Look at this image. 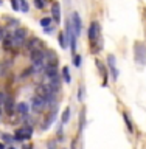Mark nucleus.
<instances>
[{
  "instance_id": "1",
  "label": "nucleus",
  "mask_w": 146,
  "mask_h": 149,
  "mask_svg": "<svg viewBox=\"0 0 146 149\" xmlns=\"http://www.w3.org/2000/svg\"><path fill=\"white\" fill-rule=\"evenodd\" d=\"M31 135H33V127L28 126V124H25L23 127L17 129L16 132H14V138L19 140V141H23V140H30Z\"/></svg>"
},
{
  "instance_id": "2",
  "label": "nucleus",
  "mask_w": 146,
  "mask_h": 149,
  "mask_svg": "<svg viewBox=\"0 0 146 149\" xmlns=\"http://www.w3.org/2000/svg\"><path fill=\"white\" fill-rule=\"evenodd\" d=\"M134 54H135V61L140 64H146V48L142 42H135L134 45Z\"/></svg>"
},
{
  "instance_id": "3",
  "label": "nucleus",
  "mask_w": 146,
  "mask_h": 149,
  "mask_svg": "<svg viewBox=\"0 0 146 149\" xmlns=\"http://www.w3.org/2000/svg\"><path fill=\"white\" fill-rule=\"evenodd\" d=\"M36 95H37V96H41L42 100H44V101L47 102L51 96L54 95V93H51L50 87H48V84H41V86L36 88Z\"/></svg>"
},
{
  "instance_id": "4",
  "label": "nucleus",
  "mask_w": 146,
  "mask_h": 149,
  "mask_svg": "<svg viewBox=\"0 0 146 149\" xmlns=\"http://www.w3.org/2000/svg\"><path fill=\"white\" fill-rule=\"evenodd\" d=\"M44 61L47 62V65H50V67H58V54H56L51 48L44 51Z\"/></svg>"
},
{
  "instance_id": "5",
  "label": "nucleus",
  "mask_w": 146,
  "mask_h": 149,
  "mask_svg": "<svg viewBox=\"0 0 146 149\" xmlns=\"http://www.w3.org/2000/svg\"><path fill=\"white\" fill-rule=\"evenodd\" d=\"M13 40L16 45H23L27 40V30L25 28H17L13 34Z\"/></svg>"
},
{
  "instance_id": "6",
  "label": "nucleus",
  "mask_w": 146,
  "mask_h": 149,
  "mask_svg": "<svg viewBox=\"0 0 146 149\" xmlns=\"http://www.w3.org/2000/svg\"><path fill=\"white\" fill-rule=\"evenodd\" d=\"M98 33H100V23L92 22L90 26H89V40H90V44H95V40L98 37Z\"/></svg>"
},
{
  "instance_id": "7",
  "label": "nucleus",
  "mask_w": 146,
  "mask_h": 149,
  "mask_svg": "<svg viewBox=\"0 0 146 149\" xmlns=\"http://www.w3.org/2000/svg\"><path fill=\"white\" fill-rule=\"evenodd\" d=\"M72 25H73L75 34L79 36V33H81V26H82V22H81V17H79V14H78L76 11H73V14H72Z\"/></svg>"
},
{
  "instance_id": "8",
  "label": "nucleus",
  "mask_w": 146,
  "mask_h": 149,
  "mask_svg": "<svg viewBox=\"0 0 146 149\" xmlns=\"http://www.w3.org/2000/svg\"><path fill=\"white\" fill-rule=\"evenodd\" d=\"M107 65H109V70L112 73V78L114 79H118V68H117V62H115V56L114 54H109L107 56Z\"/></svg>"
},
{
  "instance_id": "9",
  "label": "nucleus",
  "mask_w": 146,
  "mask_h": 149,
  "mask_svg": "<svg viewBox=\"0 0 146 149\" xmlns=\"http://www.w3.org/2000/svg\"><path fill=\"white\" fill-rule=\"evenodd\" d=\"M44 106H45V101L42 100L41 96H33L31 98V107H33V110L34 112H41L42 109H44Z\"/></svg>"
},
{
  "instance_id": "10",
  "label": "nucleus",
  "mask_w": 146,
  "mask_h": 149,
  "mask_svg": "<svg viewBox=\"0 0 146 149\" xmlns=\"http://www.w3.org/2000/svg\"><path fill=\"white\" fill-rule=\"evenodd\" d=\"M51 16H53V20L56 23L61 22V5L58 2H54L51 5Z\"/></svg>"
},
{
  "instance_id": "11",
  "label": "nucleus",
  "mask_w": 146,
  "mask_h": 149,
  "mask_svg": "<svg viewBox=\"0 0 146 149\" xmlns=\"http://www.w3.org/2000/svg\"><path fill=\"white\" fill-rule=\"evenodd\" d=\"M44 73H45V76L48 78V81L53 79V78H56V76H59L58 74V67H50V65H45Z\"/></svg>"
},
{
  "instance_id": "12",
  "label": "nucleus",
  "mask_w": 146,
  "mask_h": 149,
  "mask_svg": "<svg viewBox=\"0 0 146 149\" xmlns=\"http://www.w3.org/2000/svg\"><path fill=\"white\" fill-rule=\"evenodd\" d=\"M30 58H31V62H36V61H44V51L39 50V48L31 50Z\"/></svg>"
},
{
  "instance_id": "13",
  "label": "nucleus",
  "mask_w": 146,
  "mask_h": 149,
  "mask_svg": "<svg viewBox=\"0 0 146 149\" xmlns=\"http://www.w3.org/2000/svg\"><path fill=\"white\" fill-rule=\"evenodd\" d=\"M3 48L5 50H11V47L14 45V40H13V34H6L3 37Z\"/></svg>"
},
{
  "instance_id": "14",
  "label": "nucleus",
  "mask_w": 146,
  "mask_h": 149,
  "mask_svg": "<svg viewBox=\"0 0 146 149\" xmlns=\"http://www.w3.org/2000/svg\"><path fill=\"white\" fill-rule=\"evenodd\" d=\"M16 110H17L20 115L27 116V115H28V104H27V102H19V104L16 106Z\"/></svg>"
},
{
  "instance_id": "15",
  "label": "nucleus",
  "mask_w": 146,
  "mask_h": 149,
  "mask_svg": "<svg viewBox=\"0 0 146 149\" xmlns=\"http://www.w3.org/2000/svg\"><path fill=\"white\" fill-rule=\"evenodd\" d=\"M123 120H124V123H126V127H128V130L132 134V132H134V126H132V121H131V116L128 115V112H123Z\"/></svg>"
},
{
  "instance_id": "16",
  "label": "nucleus",
  "mask_w": 146,
  "mask_h": 149,
  "mask_svg": "<svg viewBox=\"0 0 146 149\" xmlns=\"http://www.w3.org/2000/svg\"><path fill=\"white\" fill-rule=\"evenodd\" d=\"M39 44H41V40L37 39V37H31V39L27 42V48L31 51V50H34V48H36V47L39 45Z\"/></svg>"
},
{
  "instance_id": "17",
  "label": "nucleus",
  "mask_w": 146,
  "mask_h": 149,
  "mask_svg": "<svg viewBox=\"0 0 146 149\" xmlns=\"http://www.w3.org/2000/svg\"><path fill=\"white\" fill-rule=\"evenodd\" d=\"M6 113L8 115H13L14 112H13V106H14V101H13V98L11 96H6Z\"/></svg>"
},
{
  "instance_id": "18",
  "label": "nucleus",
  "mask_w": 146,
  "mask_h": 149,
  "mask_svg": "<svg viewBox=\"0 0 146 149\" xmlns=\"http://www.w3.org/2000/svg\"><path fill=\"white\" fill-rule=\"evenodd\" d=\"M58 42H59V45L62 47V48H65V47H67V36H65V33L61 31L59 34H58Z\"/></svg>"
},
{
  "instance_id": "19",
  "label": "nucleus",
  "mask_w": 146,
  "mask_h": 149,
  "mask_svg": "<svg viewBox=\"0 0 146 149\" xmlns=\"http://www.w3.org/2000/svg\"><path fill=\"white\" fill-rule=\"evenodd\" d=\"M70 107H67L64 112H62V116H61V121H62V124H67L68 123V120H70Z\"/></svg>"
},
{
  "instance_id": "20",
  "label": "nucleus",
  "mask_w": 146,
  "mask_h": 149,
  "mask_svg": "<svg viewBox=\"0 0 146 149\" xmlns=\"http://www.w3.org/2000/svg\"><path fill=\"white\" fill-rule=\"evenodd\" d=\"M62 78H64V81L67 82V84L72 81V78H70V72H68V67H62Z\"/></svg>"
},
{
  "instance_id": "21",
  "label": "nucleus",
  "mask_w": 146,
  "mask_h": 149,
  "mask_svg": "<svg viewBox=\"0 0 146 149\" xmlns=\"http://www.w3.org/2000/svg\"><path fill=\"white\" fill-rule=\"evenodd\" d=\"M41 25H42V28H48V26L51 25V19H50V17L41 19Z\"/></svg>"
},
{
  "instance_id": "22",
  "label": "nucleus",
  "mask_w": 146,
  "mask_h": 149,
  "mask_svg": "<svg viewBox=\"0 0 146 149\" xmlns=\"http://www.w3.org/2000/svg\"><path fill=\"white\" fill-rule=\"evenodd\" d=\"M47 148L48 149H58V141H56V140H48V141H47Z\"/></svg>"
},
{
  "instance_id": "23",
  "label": "nucleus",
  "mask_w": 146,
  "mask_h": 149,
  "mask_svg": "<svg viewBox=\"0 0 146 149\" xmlns=\"http://www.w3.org/2000/svg\"><path fill=\"white\" fill-rule=\"evenodd\" d=\"M31 73H34V68H33V67H31V68H27L25 72H22V74H20V78H28V76H30Z\"/></svg>"
},
{
  "instance_id": "24",
  "label": "nucleus",
  "mask_w": 146,
  "mask_h": 149,
  "mask_svg": "<svg viewBox=\"0 0 146 149\" xmlns=\"http://www.w3.org/2000/svg\"><path fill=\"white\" fill-rule=\"evenodd\" d=\"M84 113H86V109H82L81 110V115H79V123H81V124H79V129H84Z\"/></svg>"
},
{
  "instance_id": "25",
  "label": "nucleus",
  "mask_w": 146,
  "mask_h": 149,
  "mask_svg": "<svg viewBox=\"0 0 146 149\" xmlns=\"http://www.w3.org/2000/svg\"><path fill=\"white\" fill-rule=\"evenodd\" d=\"M34 6L37 9H42V8L45 6V2H44V0H34Z\"/></svg>"
},
{
  "instance_id": "26",
  "label": "nucleus",
  "mask_w": 146,
  "mask_h": 149,
  "mask_svg": "<svg viewBox=\"0 0 146 149\" xmlns=\"http://www.w3.org/2000/svg\"><path fill=\"white\" fill-rule=\"evenodd\" d=\"M19 2H20V9L23 13H27L28 11V3L25 2V0H19Z\"/></svg>"
},
{
  "instance_id": "27",
  "label": "nucleus",
  "mask_w": 146,
  "mask_h": 149,
  "mask_svg": "<svg viewBox=\"0 0 146 149\" xmlns=\"http://www.w3.org/2000/svg\"><path fill=\"white\" fill-rule=\"evenodd\" d=\"M75 67H79V65H81V56L79 54H75Z\"/></svg>"
},
{
  "instance_id": "28",
  "label": "nucleus",
  "mask_w": 146,
  "mask_h": 149,
  "mask_svg": "<svg viewBox=\"0 0 146 149\" xmlns=\"http://www.w3.org/2000/svg\"><path fill=\"white\" fill-rule=\"evenodd\" d=\"M5 101H6V95H5L3 92H0V106H2Z\"/></svg>"
},
{
  "instance_id": "29",
  "label": "nucleus",
  "mask_w": 146,
  "mask_h": 149,
  "mask_svg": "<svg viewBox=\"0 0 146 149\" xmlns=\"http://www.w3.org/2000/svg\"><path fill=\"white\" fill-rule=\"evenodd\" d=\"M11 5H13V8L16 9V11H19V9H20V6L17 5V0H11Z\"/></svg>"
},
{
  "instance_id": "30",
  "label": "nucleus",
  "mask_w": 146,
  "mask_h": 149,
  "mask_svg": "<svg viewBox=\"0 0 146 149\" xmlns=\"http://www.w3.org/2000/svg\"><path fill=\"white\" fill-rule=\"evenodd\" d=\"M2 137H3V140H5V141H11V140L14 138V137H11V135H6V134H3Z\"/></svg>"
},
{
  "instance_id": "31",
  "label": "nucleus",
  "mask_w": 146,
  "mask_h": 149,
  "mask_svg": "<svg viewBox=\"0 0 146 149\" xmlns=\"http://www.w3.org/2000/svg\"><path fill=\"white\" fill-rule=\"evenodd\" d=\"M44 31H45V33H48V34H50V33H51V31H53V26H48V28H44Z\"/></svg>"
},
{
  "instance_id": "32",
  "label": "nucleus",
  "mask_w": 146,
  "mask_h": 149,
  "mask_svg": "<svg viewBox=\"0 0 146 149\" xmlns=\"http://www.w3.org/2000/svg\"><path fill=\"white\" fill-rule=\"evenodd\" d=\"M3 37H5V36H3V30H2V28H0V40H2Z\"/></svg>"
},
{
  "instance_id": "33",
  "label": "nucleus",
  "mask_w": 146,
  "mask_h": 149,
  "mask_svg": "<svg viewBox=\"0 0 146 149\" xmlns=\"http://www.w3.org/2000/svg\"><path fill=\"white\" fill-rule=\"evenodd\" d=\"M23 149H33V146H30V144H27V146H23Z\"/></svg>"
},
{
  "instance_id": "34",
  "label": "nucleus",
  "mask_w": 146,
  "mask_h": 149,
  "mask_svg": "<svg viewBox=\"0 0 146 149\" xmlns=\"http://www.w3.org/2000/svg\"><path fill=\"white\" fill-rule=\"evenodd\" d=\"M0 149H5V144L3 143H0Z\"/></svg>"
},
{
  "instance_id": "35",
  "label": "nucleus",
  "mask_w": 146,
  "mask_h": 149,
  "mask_svg": "<svg viewBox=\"0 0 146 149\" xmlns=\"http://www.w3.org/2000/svg\"><path fill=\"white\" fill-rule=\"evenodd\" d=\"M6 149H16V148H14V146H8Z\"/></svg>"
},
{
  "instance_id": "36",
  "label": "nucleus",
  "mask_w": 146,
  "mask_h": 149,
  "mask_svg": "<svg viewBox=\"0 0 146 149\" xmlns=\"http://www.w3.org/2000/svg\"><path fill=\"white\" fill-rule=\"evenodd\" d=\"M0 115H2V106H0Z\"/></svg>"
},
{
  "instance_id": "37",
  "label": "nucleus",
  "mask_w": 146,
  "mask_h": 149,
  "mask_svg": "<svg viewBox=\"0 0 146 149\" xmlns=\"http://www.w3.org/2000/svg\"><path fill=\"white\" fill-rule=\"evenodd\" d=\"M0 5H2V0H0Z\"/></svg>"
}]
</instances>
